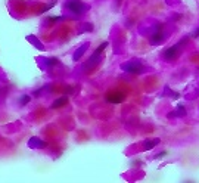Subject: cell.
<instances>
[{
	"label": "cell",
	"instance_id": "6da1fadb",
	"mask_svg": "<svg viewBox=\"0 0 199 183\" xmlns=\"http://www.w3.org/2000/svg\"><path fill=\"white\" fill-rule=\"evenodd\" d=\"M65 8L70 12H73L74 15H83V14H86L89 10V4L83 3L81 0H67Z\"/></svg>",
	"mask_w": 199,
	"mask_h": 183
},
{
	"label": "cell",
	"instance_id": "7a4b0ae2",
	"mask_svg": "<svg viewBox=\"0 0 199 183\" xmlns=\"http://www.w3.org/2000/svg\"><path fill=\"white\" fill-rule=\"evenodd\" d=\"M183 44H184V40H181L180 43L176 44V46L168 47L167 50H164L162 58L165 59V61H174V59H177L179 55H180V50H181V47H183Z\"/></svg>",
	"mask_w": 199,
	"mask_h": 183
},
{
	"label": "cell",
	"instance_id": "3957f363",
	"mask_svg": "<svg viewBox=\"0 0 199 183\" xmlns=\"http://www.w3.org/2000/svg\"><path fill=\"white\" fill-rule=\"evenodd\" d=\"M121 68L127 71V73H133V74H142L145 71V65L140 61H130L121 65Z\"/></svg>",
	"mask_w": 199,
	"mask_h": 183
},
{
	"label": "cell",
	"instance_id": "277c9868",
	"mask_svg": "<svg viewBox=\"0 0 199 183\" xmlns=\"http://www.w3.org/2000/svg\"><path fill=\"white\" fill-rule=\"evenodd\" d=\"M124 99H126V94L121 92H112V93L106 94V102L109 104H121V102H124Z\"/></svg>",
	"mask_w": 199,
	"mask_h": 183
},
{
	"label": "cell",
	"instance_id": "5b68a950",
	"mask_svg": "<svg viewBox=\"0 0 199 183\" xmlns=\"http://www.w3.org/2000/svg\"><path fill=\"white\" fill-rule=\"evenodd\" d=\"M164 40H165V33H164L162 30L155 31V33H153V36L150 37V44L158 46V44H161V43H162Z\"/></svg>",
	"mask_w": 199,
	"mask_h": 183
},
{
	"label": "cell",
	"instance_id": "8992f818",
	"mask_svg": "<svg viewBox=\"0 0 199 183\" xmlns=\"http://www.w3.org/2000/svg\"><path fill=\"white\" fill-rule=\"evenodd\" d=\"M28 146L31 148V149H38V148L47 146V143L43 142V140H40L38 137H31V139L28 140Z\"/></svg>",
	"mask_w": 199,
	"mask_h": 183
},
{
	"label": "cell",
	"instance_id": "52a82bcc",
	"mask_svg": "<svg viewBox=\"0 0 199 183\" xmlns=\"http://www.w3.org/2000/svg\"><path fill=\"white\" fill-rule=\"evenodd\" d=\"M87 49H89V43H84L83 46H80V47L75 50V53H74V56H73L74 61H80V59H81V56L86 53V50H87Z\"/></svg>",
	"mask_w": 199,
	"mask_h": 183
},
{
	"label": "cell",
	"instance_id": "ba28073f",
	"mask_svg": "<svg viewBox=\"0 0 199 183\" xmlns=\"http://www.w3.org/2000/svg\"><path fill=\"white\" fill-rule=\"evenodd\" d=\"M177 115H179V117H184V115H186V110H184V106H183L181 104H179V105H177V110L173 111L168 117L173 118V117H177Z\"/></svg>",
	"mask_w": 199,
	"mask_h": 183
},
{
	"label": "cell",
	"instance_id": "9c48e42d",
	"mask_svg": "<svg viewBox=\"0 0 199 183\" xmlns=\"http://www.w3.org/2000/svg\"><path fill=\"white\" fill-rule=\"evenodd\" d=\"M67 104H68V98H67V96H62V98L56 99L53 104H52V108L56 110V108H61V106H64V105H67Z\"/></svg>",
	"mask_w": 199,
	"mask_h": 183
},
{
	"label": "cell",
	"instance_id": "30bf717a",
	"mask_svg": "<svg viewBox=\"0 0 199 183\" xmlns=\"http://www.w3.org/2000/svg\"><path fill=\"white\" fill-rule=\"evenodd\" d=\"M159 142H161L159 139H152V140H145V143H143V146H145V151H150V149H153V148L156 146V145H158Z\"/></svg>",
	"mask_w": 199,
	"mask_h": 183
},
{
	"label": "cell",
	"instance_id": "8fae6325",
	"mask_svg": "<svg viewBox=\"0 0 199 183\" xmlns=\"http://www.w3.org/2000/svg\"><path fill=\"white\" fill-rule=\"evenodd\" d=\"M99 61H100V53L94 52L93 56L89 59V65H96V64H99Z\"/></svg>",
	"mask_w": 199,
	"mask_h": 183
},
{
	"label": "cell",
	"instance_id": "7c38bea8",
	"mask_svg": "<svg viewBox=\"0 0 199 183\" xmlns=\"http://www.w3.org/2000/svg\"><path fill=\"white\" fill-rule=\"evenodd\" d=\"M30 100H31V96H30V94H22V96H21V99H19V104H21L22 106H25Z\"/></svg>",
	"mask_w": 199,
	"mask_h": 183
},
{
	"label": "cell",
	"instance_id": "4fadbf2b",
	"mask_svg": "<svg viewBox=\"0 0 199 183\" xmlns=\"http://www.w3.org/2000/svg\"><path fill=\"white\" fill-rule=\"evenodd\" d=\"M55 4H56V2H52V3H49V4H46V6H43V8H41V9H40V14H44V12H47V10H49V9H52V8H53Z\"/></svg>",
	"mask_w": 199,
	"mask_h": 183
},
{
	"label": "cell",
	"instance_id": "5bb4252c",
	"mask_svg": "<svg viewBox=\"0 0 199 183\" xmlns=\"http://www.w3.org/2000/svg\"><path fill=\"white\" fill-rule=\"evenodd\" d=\"M90 31H93V25L91 24H84L81 27V31L80 33H90Z\"/></svg>",
	"mask_w": 199,
	"mask_h": 183
},
{
	"label": "cell",
	"instance_id": "9a60e30c",
	"mask_svg": "<svg viewBox=\"0 0 199 183\" xmlns=\"http://www.w3.org/2000/svg\"><path fill=\"white\" fill-rule=\"evenodd\" d=\"M46 64H47V67H52V65H58L59 61L56 58H49V59H46Z\"/></svg>",
	"mask_w": 199,
	"mask_h": 183
},
{
	"label": "cell",
	"instance_id": "2e32d148",
	"mask_svg": "<svg viewBox=\"0 0 199 183\" xmlns=\"http://www.w3.org/2000/svg\"><path fill=\"white\" fill-rule=\"evenodd\" d=\"M106 47H108V41H103V43H102V44H100V46H99V47L96 49V52L102 55V52H103V50H105Z\"/></svg>",
	"mask_w": 199,
	"mask_h": 183
},
{
	"label": "cell",
	"instance_id": "e0dca14e",
	"mask_svg": "<svg viewBox=\"0 0 199 183\" xmlns=\"http://www.w3.org/2000/svg\"><path fill=\"white\" fill-rule=\"evenodd\" d=\"M64 16H50V18H47V22L49 24H55V22H58V21H62Z\"/></svg>",
	"mask_w": 199,
	"mask_h": 183
},
{
	"label": "cell",
	"instance_id": "ac0fdd59",
	"mask_svg": "<svg viewBox=\"0 0 199 183\" xmlns=\"http://www.w3.org/2000/svg\"><path fill=\"white\" fill-rule=\"evenodd\" d=\"M165 155H167V152H165V151H162V152H159V154H158L155 158H162V157H165Z\"/></svg>",
	"mask_w": 199,
	"mask_h": 183
},
{
	"label": "cell",
	"instance_id": "d6986e66",
	"mask_svg": "<svg viewBox=\"0 0 199 183\" xmlns=\"http://www.w3.org/2000/svg\"><path fill=\"white\" fill-rule=\"evenodd\" d=\"M192 37H199V28H196V30H195V33L192 34Z\"/></svg>",
	"mask_w": 199,
	"mask_h": 183
}]
</instances>
